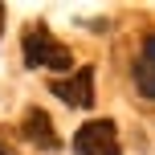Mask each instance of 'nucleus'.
Instances as JSON below:
<instances>
[{"mask_svg":"<svg viewBox=\"0 0 155 155\" xmlns=\"http://www.w3.org/2000/svg\"><path fill=\"white\" fill-rule=\"evenodd\" d=\"M21 57L29 70H53V74H70L74 70V53L65 41H57L41 21H33L21 33Z\"/></svg>","mask_w":155,"mask_h":155,"instance_id":"nucleus-1","label":"nucleus"},{"mask_svg":"<svg viewBox=\"0 0 155 155\" xmlns=\"http://www.w3.org/2000/svg\"><path fill=\"white\" fill-rule=\"evenodd\" d=\"M74 151L78 155H123L114 118H90V123H82L78 135H74Z\"/></svg>","mask_w":155,"mask_h":155,"instance_id":"nucleus-2","label":"nucleus"},{"mask_svg":"<svg viewBox=\"0 0 155 155\" xmlns=\"http://www.w3.org/2000/svg\"><path fill=\"white\" fill-rule=\"evenodd\" d=\"M49 90H53V98H61L65 106L90 110L94 106V70L82 65V70H74V74H65V78H53Z\"/></svg>","mask_w":155,"mask_h":155,"instance_id":"nucleus-3","label":"nucleus"},{"mask_svg":"<svg viewBox=\"0 0 155 155\" xmlns=\"http://www.w3.org/2000/svg\"><path fill=\"white\" fill-rule=\"evenodd\" d=\"M21 139L29 143V147H37V151H57V147H61V135H57L53 118H49L41 106H29V110H25V118H21Z\"/></svg>","mask_w":155,"mask_h":155,"instance_id":"nucleus-4","label":"nucleus"},{"mask_svg":"<svg viewBox=\"0 0 155 155\" xmlns=\"http://www.w3.org/2000/svg\"><path fill=\"white\" fill-rule=\"evenodd\" d=\"M135 90L143 94L147 102H155V33H147L139 45V53H135Z\"/></svg>","mask_w":155,"mask_h":155,"instance_id":"nucleus-5","label":"nucleus"},{"mask_svg":"<svg viewBox=\"0 0 155 155\" xmlns=\"http://www.w3.org/2000/svg\"><path fill=\"white\" fill-rule=\"evenodd\" d=\"M0 155H16V151H12V147H8V143H4V139H0Z\"/></svg>","mask_w":155,"mask_h":155,"instance_id":"nucleus-6","label":"nucleus"},{"mask_svg":"<svg viewBox=\"0 0 155 155\" xmlns=\"http://www.w3.org/2000/svg\"><path fill=\"white\" fill-rule=\"evenodd\" d=\"M0 33H4V4H0Z\"/></svg>","mask_w":155,"mask_h":155,"instance_id":"nucleus-7","label":"nucleus"}]
</instances>
